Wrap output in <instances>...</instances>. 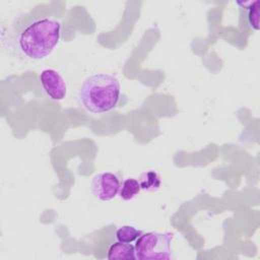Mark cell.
Listing matches in <instances>:
<instances>
[{
  "mask_svg": "<svg viewBox=\"0 0 260 260\" xmlns=\"http://www.w3.org/2000/svg\"><path fill=\"white\" fill-rule=\"evenodd\" d=\"M61 23L49 17L24 14L2 32V45L9 55L23 61H40L55 50L61 38Z\"/></svg>",
  "mask_w": 260,
  "mask_h": 260,
  "instance_id": "cell-1",
  "label": "cell"
},
{
  "mask_svg": "<svg viewBox=\"0 0 260 260\" xmlns=\"http://www.w3.org/2000/svg\"><path fill=\"white\" fill-rule=\"evenodd\" d=\"M121 94L119 79L109 73H96L87 77L79 89L78 98L81 106L94 114L113 110Z\"/></svg>",
  "mask_w": 260,
  "mask_h": 260,
  "instance_id": "cell-2",
  "label": "cell"
},
{
  "mask_svg": "<svg viewBox=\"0 0 260 260\" xmlns=\"http://www.w3.org/2000/svg\"><path fill=\"white\" fill-rule=\"evenodd\" d=\"M172 233L149 232L141 234L135 244L136 258L139 260L172 259Z\"/></svg>",
  "mask_w": 260,
  "mask_h": 260,
  "instance_id": "cell-3",
  "label": "cell"
},
{
  "mask_svg": "<svg viewBox=\"0 0 260 260\" xmlns=\"http://www.w3.org/2000/svg\"><path fill=\"white\" fill-rule=\"evenodd\" d=\"M121 182L119 177L111 172L98 174L93 177L91 191L95 198L102 201H109L119 193Z\"/></svg>",
  "mask_w": 260,
  "mask_h": 260,
  "instance_id": "cell-4",
  "label": "cell"
},
{
  "mask_svg": "<svg viewBox=\"0 0 260 260\" xmlns=\"http://www.w3.org/2000/svg\"><path fill=\"white\" fill-rule=\"evenodd\" d=\"M40 82L46 94L53 101H62L67 94V84L63 76L54 69H45L40 73Z\"/></svg>",
  "mask_w": 260,
  "mask_h": 260,
  "instance_id": "cell-5",
  "label": "cell"
},
{
  "mask_svg": "<svg viewBox=\"0 0 260 260\" xmlns=\"http://www.w3.org/2000/svg\"><path fill=\"white\" fill-rule=\"evenodd\" d=\"M108 259H126L134 260L136 258L135 247L129 243L117 242L111 245L108 251Z\"/></svg>",
  "mask_w": 260,
  "mask_h": 260,
  "instance_id": "cell-6",
  "label": "cell"
},
{
  "mask_svg": "<svg viewBox=\"0 0 260 260\" xmlns=\"http://www.w3.org/2000/svg\"><path fill=\"white\" fill-rule=\"evenodd\" d=\"M141 187L139 181L134 178H129L123 181L120 187L119 195L123 200H131L139 193Z\"/></svg>",
  "mask_w": 260,
  "mask_h": 260,
  "instance_id": "cell-7",
  "label": "cell"
},
{
  "mask_svg": "<svg viewBox=\"0 0 260 260\" xmlns=\"http://www.w3.org/2000/svg\"><path fill=\"white\" fill-rule=\"evenodd\" d=\"M139 184L143 190L156 191L160 186V177L154 171H147L140 175Z\"/></svg>",
  "mask_w": 260,
  "mask_h": 260,
  "instance_id": "cell-8",
  "label": "cell"
},
{
  "mask_svg": "<svg viewBox=\"0 0 260 260\" xmlns=\"http://www.w3.org/2000/svg\"><path fill=\"white\" fill-rule=\"evenodd\" d=\"M142 234L141 231L137 230L132 225H124L117 230L116 238L119 242L123 243H131L138 239V237Z\"/></svg>",
  "mask_w": 260,
  "mask_h": 260,
  "instance_id": "cell-9",
  "label": "cell"
},
{
  "mask_svg": "<svg viewBox=\"0 0 260 260\" xmlns=\"http://www.w3.org/2000/svg\"><path fill=\"white\" fill-rule=\"evenodd\" d=\"M250 6L248 7V21L252 28L255 30L259 29V16H260V1H250Z\"/></svg>",
  "mask_w": 260,
  "mask_h": 260,
  "instance_id": "cell-10",
  "label": "cell"
}]
</instances>
